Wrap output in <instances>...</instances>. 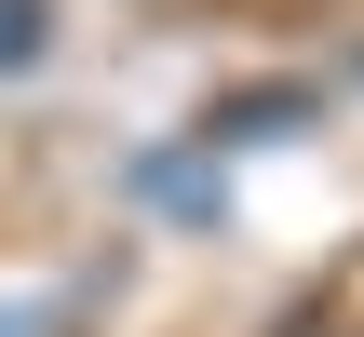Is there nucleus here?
Masks as SVG:
<instances>
[{
	"instance_id": "obj_1",
	"label": "nucleus",
	"mask_w": 364,
	"mask_h": 337,
	"mask_svg": "<svg viewBox=\"0 0 364 337\" xmlns=\"http://www.w3.org/2000/svg\"><path fill=\"white\" fill-rule=\"evenodd\" d=\"M27 41H41V0H0V68H14Z\"/></svg>"
}]
</instances>
